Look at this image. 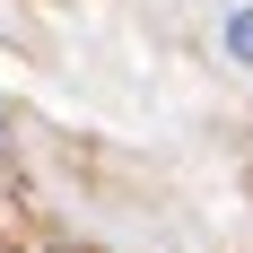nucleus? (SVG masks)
<instances>
[{
  "mask_svg": "<svg viewBox=\"0 0 253 253\" xmlns=\"http://www.w3.org/2000/svg\"><path fill=\"white\" fill-rule=\"evenodd\" d=\"M218 52H227L236 70H253V0H227V18H218Z\"/></svg>",
  "mask_w": 253,
  "mask_h": 253,
  "instance_id": "obj_1",
  "label": "nucleus"
}]
</instances>
